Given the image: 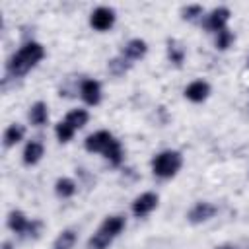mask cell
Instances as JSON below:
<instances>
[{
  "mask_svg": "<svg viewBox=\"0 0 249 249\" xmlns=\"http://www.w3.org/2000/svg\"><path fill=\"white\" fill-rule=\"evenodd\" d=\"M45 56V49L37 41H27L18 53L12 54V58L6 64V72L10 78H21L25 76L41 58Z\"/></svg>",
  "mask_w": 249,
  "mask_h": 249,
  "instance_id": "cell-1",
  "label": "cell"
},
{
  "mask_svg": "<svg viewBox=\"0 0 249 249\" xmlns=\"http://www.w3.org/2000/svg\"><path fill=\"white\" fill-rule=\"evenodd\" d=\"M124 230V218L123 216H107L99 230L89 237L88 249H107L111 241Z\"/></svg>",
  "mask_w": 249,
  "mask_h": 249,
  "instance_id": "cell-2",
  "label": "cell"
},
{
  "mask_svg": "<svg viewBox=\"0 0 249 249\" xmlns=\"http://www.w3.org/2000/svg\"><path fill=\"white\" fill-rule=\"evenodd\" d=\"M183 165V156L177 150H163L152 160V171L158 177H173Z\"/></svg>",
  "mask_w": 249,
  "mask_h": 249,
  "instance_id": "cell-3",
  "label": "cell"
},
{
  "mask_svg": "<svg viewBox=\"0 0 249 249\" xmlns=\"http://www.w3.org/2000/svg\"><path fill=\"white\" fill-rule=\"evenodd\" d=\"M113 23H115V10L113 8L99 6L89 16V25L97 31H107V29L113 27Z\"/></svg>",
  "mask_w": 249,
  "mask_h": 249,
  "instance_id": "cell-4",
  "label": "cell"
},
{
  "mask_svg": "<svg viewBox=\"0 0 249 249\" xmlns=\"http://www.w3.org/2000/svg\"><path fill=\"white\" fill-rule=\"evenodd\" d=\"M113 140L115 138H113V134L109 130H97V132L89 134L84 140V146H86L88 152H101V154H105V150L111 146Z\"/></svg>",
  "mask_w": 249,
  "mask_h": 249,
  "instance_id": "cell-5",
  "label": "cell"
},
{
  "mask_svg": "<svg viewBox=\"0 0 249 249\" xmlns=\"http://www.w3.org/2000/svg\"><path fill=\"white\" fill-rule=\"evenodd\" d=\"M158 195L156 193H142L140 196H136L132 200V214L136 218H144L148 216L156 206H158Z\"/></svg>",
  "mask_w": 249,
  "mask_h": 249,
  "instance_id": "cell-6",
  "label": "cell"
},
{
  "mask_svg": "<svg viewBox=\"0 0 249 249\" xmlns=\"http://www.w3.org/2000/svg\"><path fill=\"white\" fill-rule=\"evenodd\" d=\"M228 19H230V10H228L226 6H218V8H214V10L206 16L204 27H206L208 31H216V33H218V31L226 29Z\"/></svg>",
  "mask_w": 249,
  "mask_h": 249,
  "instance_id": "cell-7",
  "label": "cell"
},
{
  "mask_svg": "<svg viewBox=\"0 0 249 249\" xmlns=\"http://www.w3.org/2000/svg\"><path fill=\"white\" fill-rule=\"evenodd\" d=\"M216 212H218V208H216L214 204L200 200V202H196V204H195V206L189 210L187 218H189V222H191V224H202V222L210 220V218H212Z\"/></svg>",
  "mask_w": 249,
  "mask_h": 249,
  "instance_id": "cell-8",
  "label": "cell"
},
{
  "mask_svg": "<svg viewBox=\"0 0 249 249\" xmlns=\"http://www.w3.org/2000/svg\"><path fill=\"white\" fill-rule=\"evenodd\" d=\"M80 97L88 105H97L101 101V86L97 80H84L80 86Z\"/></svg>",
  "mask_w": 249,
  "mask_h": 249,
  "instance_id": "cell-9",
  "label": "cell"
},
{
  "mask_svg": "<svg viewBox=\"0 0 249 249\" xmlns=\"http://www.w3.org/2000/svg\"><path fill=\"white\" fill-rule=\"evenodd\" d=\"M146 51H148V45H146L144 39H130V41L123 47L121 56L126 58L128 62H132V60H140V58L146 54Z\"/></svg>",
  "mask_w": 249,
  "mask_h": 249,
  "instance_id": "cell-10",
  "label": "cell"
},
{
  "mask_svg": "<svg viewBox=\"0 0 249 249\" xmlns=\"http://www.w3.org/2000/svg\"><path fill=\"white\" fill-rule=\"evenodd\" d=\"M208 93H210V86H208V82H204V80H195V82H191V84L185 88V97H187L189 101H193V103L204 101V99L208 97Z\"/></svg>",
  "mask_w": 249,
  "mask_h": 249,
  "instance_id": "cell-11",
  "label": "cell"
},
{
  "mask_svg": "<svg viewBox=\"0 0 249 249\" xmlns=\"http://www.w3.org/2000/svg\"><path fill=\"white\" fill-rule=\"evenodd\" d=\"M43 152H45V148H43L41 142H37V140L27 142L25 148H23V154H21L23 156V163L25 165H35L43 158Z\"/></svg>",
  "mask_w": 249,
  "mask_h": 249,
  "instance_id": "cell-12",
  "label": "cell"
},
{
  "mask_svg": "<svg viewBox=\"0 0 249 249\" xmlns=\"http://www.w3.org/2000/svg\"><path fill=\"white\" fill-rule=\"evenodd\" d=\"M27 226H29V220L25 218V214L21 210H12L8 214V228L16 233H25L27 231Z\"/></svg>",
  "mask_w": 249,
  "mask_h": 249,
  "instance_id": "cell-13",
  "label": "cell"
},
{
  "mask_svg": "<svg viewBox=\"0 0 249 249\" xmlns=\"http://www.w3.org/2000/svg\"><path fill=\"white\" fill-rule=\"evenodd\" d=\"M47 119H49V107H47V103H43V101L33 103L31 109H29V121L35 126H43L47 123Z\"/></svg>",
  "mask_w": 249,
  "mask_h": 249,
  "instance_id": "cell-14",
  "label": "cell"
},
{
  "mask_svg": "<svg viewBox=\"0 0 249 249\" xmlns=\"http://www.w3.org/2000/svg\"><path fill=\"white\" fill-rule=\"evenodd\" d=\"M23 134H25L23 124H19V123L10 124V126L6 128V132H4V146H6V148L16 146L19 140H23Z\"/></svg>",
  "mask_w": 249,
  "mask_h": 249,
  "instance_id": "cell-15",
  "label": "cell"
},
{
  "mask_svg": "<svg viewBox=\"0 0 249 249\" xmlns=\"http://www.w3.org/2000/svg\"><path fill=\"white\" fill-rule=\"evenodd\" d=\"M54 193L60 196V198H70L74 193H76V183L68 177H60L56 179L54 183Z\"/></svg>",
  "mask_w": 249,
  "mask_h": 249,
  "instance_id": "cell-16",
  "label": "cell"
},
{
  "mask_svg": "<svg viewBox=\"0 0 249 249\" xmlns=\"http://www.w3.org/2000/svg\"><path fill=\"white\" fill-rule=\"evenodd\" d=\"M167 58H169L175 66H181L183 60H185V49H183L175 39H169V41H167Z\"/></svg>",
  "mask_w": 249,
  "mask_h": 249,
  "instance_id": "cell-17",
  "label": "cell"
},
{
  "mask_svg": "<svg viewBox=\"0 0 249 249\" xmlns=\"http://www.w3.org/2000/svg\"><path fill=\"white\" fill-rule=\"evenodd\" d=\"M88 119H89V115H88L86 109H72V111L66 115L64 121H66L74 130H78V128H82V126L88 123Z\"/></svg>",
  "mask_w": 249,
  "mask_h": 249,
  "instance_id": "cell-18",
  "label": "cell"
},
{
  "mask_svg": "<svg viewBox=\"0 0 249 249\" xmlns=\"http://www.w3.org/2000/svg\"><path fill=\"white\" fill-rule=\"evenodd\" d=\"M76 243V231L74 230H64L58 233V237L53 243V249H72Z\"/></svg>",
  "mask_w": 249,
  "mask_h": 249,
  "instance_id": "cell-19",
  "label": "cell"
},
{
  "mask_svg": "<svg viewBox=\"0 0 249 249\" xmlns=\"http://www.w3.org/2000/svg\"><path fill=\"white\" fill-rule=\"evenodd\" d=\"M113 165H121V161H123V146H121V142L115 138L113 142H111V146L105 150V154H103Z\"/></svg>",
  "mask_w": 249,
  "mask_h": 249,
  "instance_id": "cell-20",
  "label": "cell"
},
{
  "mask_svg": "<svg viewBox=\"0 0 249 249\" xmlns=\"http://www.w3.org/2000/svg\"><path fill=\"white\" fill-rule=\"evenodd\" d=\"M107 68H109V72H111L113 76H123V74L130 68V62H128L126 58H123V56H117V58H111V60L107 62Z\"/></svg>",
  "mask_w": 249,
  "mask_h": 249,
  "instance_id": "cell-21",
  "label": "cell"
},
{
  "mask_svg": "<svg viewBox=\"0 0 249 249\" xmlns=\"http://www.w3.org/2000/svg\"><path fill=\"white\" fill-rule=\"evenodd\" d=\"M74 132H76V130H74L66 121H60V123H56V126H54V134H56V138H58L60 142H68V140H72Z\"/></svg>",
  "mask_w": 249,
  "mask_h": 249,
  "instance_id": "cell-22",
  "label": "cell"
},
{
  "mask_svg": "<svg viewBox=\"0 0 249 249\" xmlns=\"http://www.w3.org/2000/svg\"><path fill=\"white\" fill-rule=\"evenodd\" d=\"M231 43H233V33H231L228 27L216 33V49H218V51H226Z\"/></svg>",
  "mask_w": 249,
  "mask_h": 249,
  "instance_id": "cell-23",
  "label": "cell"
},
{
  "mask_svg": "<svg viewBox=\"0 0 249 249\" xmlns=\"http://www.w3.org/2000/svg\"><path fill=\"white\" fill-rule=\"evenodd\" d=\"M198 16H202V6H200V4H191V6H185V8L181 10V18H183V19L193 21V19H196Z\"/></svg>",
  "mask_w": 249,
  "mask_h": 249,
  "instance_id": "cell-24",
  "label": "cell"
},
{
  "mask_svg": "<svg viewBox=\"0 0 249 249\" xmlns=\"http://www.w3.org/2000/svg\"><path fill=\"white\" fill-rule=\"evenodd\" d=\"M41 228H43V222H41V220H31V222H29V226H27L25 235H29V237H39Z\"/></svg>",
  "mask_w": 249,
  "mask_h": 249,
  "instance_id": "cell-25",
  "label": "cell"
},
{
  "mask_svg": "<svg viewBox=\"0 0 249 249\" xmlns=\"http://www.w3.org/2000/svg\"><path fill=\"white\" fill-rule=\"evenodd\" d=\"M2 249H12V243H10V241H4V245H2Z\"/></svg>",
  "mask_w": 249,
  "mask_h": 249,
  "instance_id": "cell-26",
  "label": "cell"
},
{
  "mask_svg": "<svg viewBox=\"0 0 249 249\" xmlns=\"http://www.w3.org/2000/svg\"><path fill=\"white\" fill-rule=\"evenodd\" d=\"M216 249H235L233 245H220V247H216Z\"/></svg>",
  "mask_w": 249,
  "mask_h": 249,
  "instance_id": "cell-27",
  "label": "cell"
},
{
  "mask_svg": "<svg viewBox=\"0 0 249 249\" xmlns=\"http://www.w3.org/2000/svg\"><path fill=\"white\" fill-rule=\"evenodd\" d=\"M247 68H249V58H247Z\"/></svg>",
  "mask_w": 249,
  "mask_h": 249,
  "instance_id": "cell-28",
  "label": "cell"
}]
</instances>
